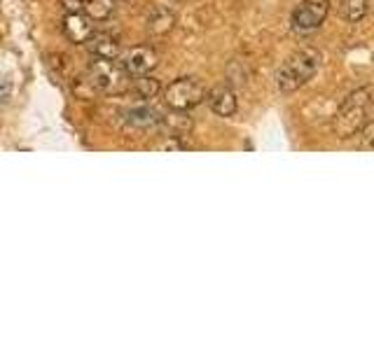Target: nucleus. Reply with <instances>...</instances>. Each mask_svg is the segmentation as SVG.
I'll return each mask as SVG.
<instances>
[{
  "mask_svg": "<svg viewBox=\"0 0 374 350\" xmlns=\"http://www.w3.org/2000/svg\"><path fill=\"white\" fill-rule=\"evenodd\" d=\"M372 103V96L368 89H356L346 96V101L341 103L337 115H335V133L341 138H351L358 136V131L363 129V124L368 122V108Z\"/></svg>",
  "mask_w": 374,
  "mask_h": 350,
  "instance_id": "2",
  "label": "nucleus"
},
{
  "mask_svg": "<svg viewBox=\"0 0 374 350\" xmlns=\"http://www.w3.org/2000/svg\"><path fill=\"white\" fill-rule=\"evenodd\" d=\"M358 133H361V140H363V145H365V147H372V149H374V122H370V119H368V122L363 124V129L358 131Z\"/></svg>",
  "mask_w": 374,
  "mask_h": 350,
  "instance_id": "16",
  "label": "nucleus"
},
{
  "mask_svg": "<svg viewBox=\"0 0 374 350\" xmlns=\"http://www.w3.org/2000/svg\"><path fill=\"white\" fill-rule=\"evenodd\" d=\"M321 68V54L316 50H302L276 70V86L281 94H292L302 89Z\"/></svg>",
  "mask_w": 374,
  "mask_h": 350,
  "instance_id": "1",
  "label": "nucleus"
},
{
  "mask_svg": "<svg viewBox=\"0 0 374 350\" xmlns=\"http://www.w3.org/2000/svg\"><path fill=\"white\" fill-rule=\"evenodd\" d=\"M7 96H10V89H7V84L3 82V79H0V106H3V103H7Z\"/></svg>",
  "mask_w": 374,
  "mask_h": 350,
  "instance_id": "18",
  "label": "nucleus"
},
{
  "mask_svg": "<svg viewBox=\"0 0 374 350\" xmlns=\"http://www.w3.org/2000/svg\"><path fill=\"white\" fill-rule=\"evenodd\" d=\"M66 12H84V0H59Z\"/></svg>",
  "mask_w": 374,
  "mask_h": 350,
  "instance_id": "17",
  "label": "nucleus"
},
{
  "mask_svg": "<svg viewBox=\"0 0 374 350\" xmlns=\"http://www.w3.org/2000/svg\"><path fill=\"white\" fill-rule=\"evenodd\" d=\"M159 124H162V129L169 133V138H185L194 129V122H192V117L187 115V110H171L169 115H162Z\"/></svg>",
  "mask_w": 374,
  "mask_h": 350,
  "instance_id": "9",
  "label": "nucleus"
},
{
  "mask_svg": "<svg viewBox=\"0 0 374 350\" xmlns=\"http://www.w3.org/2000/svg\"><path fill=\"white\" fill-rule=\"evenodd\" d=\"M133 91H136L138 98L150 101V98H155L159 91H162V84H159L153 75H141V77L133 79Z\"/></svg>",
  "mask_w": 374,
  "mask_h": 350,
  "instance_id": "15",
  "label": "nucleus"
},
{
  "mask_svg": "<svg viewBox=\"0 0 374 350\" xmlns=\"http://www.w3.org/2000/svg\"><path fill=\"white\" fill-rule=\"evenodd\" d=\"M173 26H176V14L169 7H157L153 14L148 17V30L150 35H166L171 33Z\"/></svg>",
  "mask_w": 374,
  "mask_h": 350,
  "instance_id": "12",
  "label": "nucleus"
},
{
  "mask_svg": "<svg viewBox=\"0 0 374 350\" xmlns=\"http://www.w3.org/2000/svg\"><path fill=\"white\" fill-rule=\"evenodd\" d=\"M84 47H87V52H89L92 57H101V59H117L119 57L117 38L108 35V33H94L84 43Z\"/></svg>",
  "mask_w": 374,
  "mask_h": 350,
  "instance_id": "10",
  "label": "nucleus"
},
{
  "mask_svg": "<svg viewBox=\"0 0 374 350\" xmlns=\"http://www.w3.org/2000/svg\"><path fill=\"white\" fill-rule=\"evenodd\" d=\"M94 19L87 17L84 12H66L61 21L63 35H66L73 45H84L87 40L94 35Z\"/></svg>",
  "mask_w": 374,
  "mask_h": 350,
  "instance_id": "7",
  "label": "nucleus"
},
{
  "mask_svg": "<svg viewBox=\"0 0 374 350\" xmlns=\"http://www.w3.org/2000/svg\"><path fill=\"white\" fill-rule=\"evenodd\" d=\"M328 12H330V0H302L297 10L292 12L290 23L297 33H312V30L321 28Z\"/></svg>",
  "mask_w": 374,
  "mask_h": 350,
  "instance_id": "5",
  "label": "nucleus"
},
{
  "mask_svg": "<svg viewBox=\"0 0 374 350\" xmlns=\"http://www.w3.org/2000/svg\"><path fill=\"white\" fill-rule=\"evenodd\" d=\"M206 103H209V108L218 117H232L238 110L236 94L232 89H227V86H216V89H211L206 94Z\"/></svg>",
  "mask_w": 374,
  "mask_h": 350,
  "instance_id": "8",
  "label": "nucleus"
},
{
  "mask_svg": "<svg viewBox=\"0 0 374 350\" xmlns=\"http://www.w3.org/2000/svg\"><path fill=\"white\" fill-rule=\"evenodd\" d=\"M129 73L124 70L122 61L92 57L89 63V84L103 94H122L129 86Z\"/></svg>",
  "mask_w": 374,
  "mask_h": 350,
  "instance_id": "3",
  "label": "nucleus"
},
{
  "mask_svg": "<svg viewBox=\"0 0 374 350\" xmlns=\"http://www.w3.org/2000/svg\"><path fill=\"white\" fill-rule=\"evenodd\" d=\"M368 0H344L341 3V19L348 23H358L365 19L368 14Z\"/></svg>",
  "mask_w": 374,
  "mask_h": 350,
  "instance_id": "14",
  "label": "nucleus"
},
{
  "mask_svg": "<svg viewBox=\"0 0 374 350\" xmlns=\"http://www.w3.org/2000/svg\"><path fill=\"white\" fill-rule=\"evenodd\" d=\"M202 101H206V89L194 77H178L164 89V103L171 110H192Z\"/></svg>",
  "mask_w": 374,
  "mask_h": 350,
  "instance_id": "4",
  "label": "nucleus"
},
{
  "mask_svg": "<svg viewBox=\"0 0 374 350\" xmlns=\"http://www.w3.org/2000/svg\"><path fill=\"white\" fill-rule=\"evenodd\" d=\"M159 119H162V115H159L153 106H148V103H143V106H136V108H129L124 113V122L133 126V129H150V126L159 124Z\"/></svg>",
  "mask_w": 374,
  "mask_h": 350,
  "instance_id": "11",
  "label": "nucleus"
},
{
  "mask_svg": "<svg viewBox=\"0 0 374 350\" xmlns=\"http://www.w3.org/2000/svg\"><path fill=\"white\" fill-rule=\"evenodd\" d=\"M115 12V0H84V14L94 21H103L113 17Z\"/></svg>",
  "mask_w": 374,
  "mask_h": 350,
  "instance_id": "13",
  "label": "nucleus"
},
{
  "mask_svg": "<svg viewBox=\"0 0 374 350\" xmlns=\"http://www.w3.org/2000/svg\"><path fill=\"white\" fill-rule=\"evenodd\" d=\"M157 63H159L157 52L153 50V47H145V45L131 47V50H126L122 54V66L131 77L150 75L157 68Z\"/></svg>",
  "mask_w": 374,
  "mask_h": 350,
  "instance_id": "6",
  "label": "nucleus"
}]
</instances>
